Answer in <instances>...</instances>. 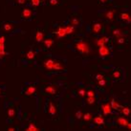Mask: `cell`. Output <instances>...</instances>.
Segmentation results:
<instances>
[{
	"label": "cell",
	"mask_w": 131,
	"mask_h": 131,
	"mask_svg": "<svg viewBox=\"0 0 131 131\" xmlns=\"http://www.w3.org/2000/svg\"><path fill=\"white\" fill-rule=\"evenodd\" d=\"M102 23H95L93 26H92V32L94 34H100L102 32Z\"/></svg>",
	"instance_id": "obj_10"
},
{
	"label": "cell",
	"mask_w": 131,
	"mask_h": 131,
	"mask_svg": "<svg viewBox=\"0 0 131 131\" xmlns=\"http://www.w3.org/2000/svg\"><path fill=\"white\" fill-rule=\"evenodd\" d=\"M99 54L102 58H105V57H108L110 55V50L105 45H103V46L99 47Z\"/></svg>",
	"instance_id": "obj_3"
},
{
	"label": "cell",
	"mask_w": 131,
	"mask_h": 131,
	"mask_svg": "<svg viewBox=\"0 0 131 131\" xmlns=\"http://www.w3.org/2000/svg\"><path fill=\"white\" fill-rule=\"evenodd\" d=\"M114 15H115V11L114 10H110V11L105 13V17L107 18L108 20H110V21H112L114 19Z\"/></svg>",
	"instance_id": "obj_16"
},
{
	"label": "cell",
	"mask_w": 131,
	"mask_h": 131,
	"mask_svg": "<svg viewBox=\"0 0 131 131\" xmlns=\"http://www.w3.org/2000/svg\"><path fill=\"white\" fill-rule=\"evenodd\" d=\"M55 33V35H57V36L58 37V38H62V37H64L66 35V32H65V27H61L59 26L58 28V30L56 31V32H54Z\"/></svg>",
	"instance_id": "obj_5"
},
{
	"label": "cell",
	"mask_w": 131,
	"mask_h": 131,
	"mask_svg": "<svg viewBox=\"0 0 131 131\" xmlns=\"http://www.w3.org/2000/svg\"><path fill=\"white\" fill-rule=\"evenodd\" d=\"M35 54L33 50H29L26 54V58H28V59H30V60L34 59V58H35Z\"/></svg>",
	"instance_id": "obj_19"
},
{
	"label": "cell",
	"mask_w": 131,
	"mask_h": 131,
	"mask_svg": "<svg viewBox=\"0 0 131 131\" xmlns=\"http://www.w3.org/2000/svg\"><path fill=\"white\" fill-rule=\"evenodd\" d=\"M81 117H82V112H81L80 110L77 111V112H76V118L79 120V119H81Z\"/></svg>",
	"instance_id": "obj_35"
},
{
	"label": "cell",
	"mask_w": 131,
	"mask_h": 131,
	"mask_svg": "<svg viewBox=\"0 0 131 131\" xmlns=\"http://www.w3.org/2000/svg\"><path fill=\"white\" fill-rule=\"evenodd\" d=\"M15 115V110L14 108H10L9 110L7 111V116H8L9 118H14Z\"/></svg>",
	"instance_id": "obj_26"
},
{
	"label": "cell",
	"mask_w": 131,
	"mask_h": 131,
	"mask_svg": "<svg viewBox=\"0 0 131 131\" xmlns=\"http://www.w3.org/2000/svg\"><path fill=\"white\" fill-rule=\"evenodd\" d=\"M4 44H5V36L4 35H1L0 36V58H3L6 55Z\"/></svg>",
	"instance_id": "obj_4"
},
{
	"label": "cell",
	"mask_w": 131,
	"mask_h": 131,
	"mask_svg": "<svg viewBox=\"0 0 131 131\" xmlns=\"http://www.w3.org/2000/svg\"><path fill=\"white\" fill-rule=\"evenodd\" d=\"M124 36H122V37H120V38H118V43L119 44H123L124 43Z\"/></svg>",
	"instance_id": "obj_37"
},
{
	"label": "cell",
	"mask_w": 131,
	"mask_h": 131,
	"mask_svg": "<svg viewBox=\"0 0 131 131\" xmlns=\"http://www.w3.org/2000/svg\"><path fill=\"white\" fill-rule=\"evenodd\" d=\"M13 28H14V26H13L11 23H6V24H4V26H3V30H4L5 32H11V31L13 30Z\"/></svg>",
	"instance_id": "obj_22"
},
{
	"label": "cell",
	"mask_w": 131,
	"mask_h": 131,
	"mask_svg": "<svg viewBox=\"0 0 131 131\" xmlns=\"http://www.w3.org/2000/svg\"><path fill=\"white\" fill-rule=\"evenodd\" d=\"M121 111H122V115H124V116H129L130 115V109L128 107H123V108H122Z\"/></svg>",
	"instance_id": "obj_27"
},
{
	"label": "cell",
	"mask_w": 131,
	"mask_h": 131,
	"mask_svg": "<svg viewBox=\"0 0 131 131\" xmlns=\"http://www.w3.org/2000/svg\"><path fill=\"white\" fill-rule=\"evenodd\" d=\"M71 25L72 26H79V20L78 18L74 17L72 19V21H71Z\"/></svg>",
	"instance_id": "obj_30"
},
{
	"label": "cell",
	"mask_w": 131,
	"mask_h": 131,
	"mask_svg": "<svg viewBox=\"0 0 131 131\" xmlns=\"http://www.w3.org/2000/svg\"><path fill=\"white\" fill-rule=\"evenodd\" d=\"M35 41H36V42H41L44 38L43 33H42L41 31H37V32H36V34H35Z\"/></svg>",
	"instance_id": "obj_14"
},
{
	"label": "cell",
	"mask_w": 131,
	"mask_h": 131,
	"mask_svg": "<svg viewBox=\"0 0 131 131\" xmlns=\"http://www.w3.org/2000/svg\"><path fill=\"white\" fill-rule=\"evenodd\" d=\"M43 67L48 71H62L64 70V66L60 61L55 60L52 58H48L43 62Z\"/></svg>",
	"instance_id": "obj_1"
},
{
	"label": "cell",
	"mask_w": 131,
	"mask_h": 131,
	"mask_svg": "<svg viewBox=\"0 0 131 131\" xmlns=\"http://www.w3.org/2000/svg\"><path fill=\"white\" fill-rule=\"evenodd\" d=\"M98 84H99L100 86H104L105 84H106V80H105L104 79H100V80H98Z\"/></svg>",
	"instance_id": "obj_32"
},
{
	"label": "cell",
	"mask_w": 131,
	"mask_h": 131,
	"mask_svg": "<svg viewBox=\"0 0 131 131\" xmlns=\"http://www.w3.org/2000/svg\"><path fill=\"white\" fill-rule=\"evenodd\" d=\"M126 127H127L128 129H131V124H130V123H129V122H128V123L126 124Z\"/></svg>",
	"instance_id": "obj_41"
},
{
	"label": "cell",
	"mask_w": 131,
	"mask_h": 131,
	"mask_svg": "<svg viewBox=\"0 0 131 131\" xmlns=\"http://www.w3.org/2000/svg\"><path fill=\"white\" fill-rule=\"evenodd\" d=\"M94 122L98 125H102L104 123V120H103L102 116H98L94 119Z\"/></svg>",
	"instance_id": "obj_18"
},
{
	"label": "cell",
	"mask_w": 131,
	"mask_h": 131,
	"mask_svg": "<svg viewBox=\"0 0 131 131\" xmlns=\"http://www.w3.org/2000/svg\"><path fill=\"white\" fill-rule=\"evenodd\" d=\"M75 46H76V49L82 55H87L88 53L90 52V47L87 42H85V41H82V40L78 41V42H76Z\"/></svg>",
	"instance_id": "obj_2"
},
{
	"label": "cell",
	"mask_w": 131,
	"mask_h": 131,
	"mask_svg": "<svg viewBox=\"0 0 131 131\" xmlns=\"http://www.w3.org/2000/svg\"><path fill=\"white\" fill-rule=\"evenodd\" d=\"M104 79V77L102 76V75H101V74H98V75H96V79L97 80H100V79Z\"/></svg>",
	"instance_id": "obj_38"
},
{
	"label": "cell",
	"mask_w": 131,
	"mask_h": 131,
	"mask_svg": "<svg viewBox=\"0 0 131 131\" xmlns=\"http://www.w3.org/2000/svg\"><path fill=\"white\" fill-rule=\"evenodd\" d=\"M32 15H33V12L29 8H25L22 11V13H21V16L24 19H29V18L32 17Z\"/></svg>",
	"instance_id": "obj_6"
},
{
	"label": "cell",
	"mask_w": 131,
	"mask_h": 131,
	"mask_svg": "<svg viewBox=\"0 0 131 131\" xmlns=\"http://www.w3.org/2000/svg\"><path fill=\"white\" fill-rule=\"evenodd\" d=\"M38 130H39V128H37L34 123H30L29 126L25 129V131H38Z\"/></svg>",
	"instance_id": "obj_20"
},
{
	"label": "cell",
	"mask_w": 131,
	"mask_h": 131,
	"mask_svg": "<svg viewBox=\"0 0 131 131\" xmlns=\"http://www.w3.org/2000/svg\"><path fill=\"white\" fill-rule=\"evenodd\" d=\"M16 2H17V4H19V5H23V4L26 3V0H16Z\"/></svg>",
	"instance_id": "obj_39"
},
{
	"label": "cell",
	"mask_w": 131,
	"mask_h": 131,
	"mask_svg": "<svg viewBox=\"0 0 131 131\" xmlns=\"http://www.w3.org/2000/svg\"><path fill=\"white\" fill-rule=\"evenodd\" d=\"M49 3L52 6H56V5L58 4V0H49Z\"/></svg>",
	"instance_id": "obj_36"
},
{
	"label": "cell",
	"mask_w": 131,
	"mask_h": 131,
	"mask_svg": "<svg viewBox=\"0 0 131 131\" xmlns=\"http://www.w3.org/2000/svg\"><path fill=\"white\" fill-rule=\"evenodd\" d=\"M65 32H66V35H71L74 32V26H72V25L66 26L65 27Z\"/></svg>",
	"instance_id": "obj_25"
},
{
	"label": "cell",
	"mask_w": 131,
	"mask_h": 131,
	"mask_svg": "<svg viewBox=\"0 0 131 131\" xmlns=\"http://www.w3.org/2000/svg\"><path fill=\"white\" fill-rule=\"evenodd\" d=\"M35 87L34 85H30V86H28L25 89V95H27V96H31V95L35 94Z\"/></svg>",
	"instance_id": "obj_11"
},
{
	"label": "cell",
	"mask_w": 131,
	"mask_h": 131,
	"mask_svg": "<svg viewBox=\"0 0 131 131\" xmlns=\"http://www.w3.org/2000/svg\"><path fill=\"white\" fill-rule=\"evenodd\" d=\"M78 94L80 97H84L86 96V91H85V89H79V91H78Z\"/></svg>",
	"instance_id": "obj_31"
},
{
	"label": "cell",
	"mask_w": 131,
	"mask_h": 131,
	"mask_svg": "<svg viewBox=\"0 0 131 131\" xmlns=\"http://www.w3.org/2000/svg\"><path fill=\"white\" fill-rule=\"evenodd\" d=\"M110 105H111V108H112V109H115V110H119V109L122 107L114 99H111V101H110Z\"/></svg>",
	"instance_id": "obj_17"
},
{
	"label": "cell",
	"mask_w": 131,
	"mask_h": 131,
	"mask_svg": "<svg viewBox=\"0 0 131 131\" xmlns=\"http://www.w3.org/2000/svg\"><path fill=\"white\" fill-rule=\"evenodd\" d=\"M87 97H95V92L93 90H89L88 92H86Z\"/></svg>",
	"instance_id": "obj_34"
},
{
	"label": "cell",
	"mask_w": 131,
	"mask_h": 131,
	"mask_svg": "<svg viewBox=\"0 0 131 131\" xmlns=\"http://www.w3.org/2000/svg\"><path fill=\"white\" fill-rule=\"evenodd\" d=\"M100 1H101V2H102V3H105V2H106V1H107V0H100Z\"/></svg>",
	"instance_id": "obj_42"
},
{
	"label": "cell",
	"mask_w": 131,
	"mask_h": 131,
	"mask_svg": "<svg viewBox=\"0 0 131 131\" xmlns=\"http://www.w3.org/2000/svg\"><path fill=\"white\" fill-rule=\"evenodd\" d=\"M44 91H45V93L48 94V95H55V94L57 93V88L55 87L54 85H49V86L45 87Z\"/></svg>",
	"instance_id": "obj_9"
},
{
	"label": "cell",
	"mask_w": 131,
	"mask_h": 131,
	"mask_svg": "<svg viewBox=\"0 0 131 131\" xmlns=\"http://www.w3.org/2000/svg\"><path fill=\"white\" fill-rule=\"evenodd\" d=\"M120 17H121L122 20L125 21L126 23H130L131 18H130V15L128 13H122V14H121V16Z\"/></svg>",
	"instance_id": "obj_12"
},
{
	"label": "cell",
	"mask_w": 131,
	"mask_h": 131,
	"mask_svg": "<svg viewBox=\"0 0 131 131\" xmlns=\"http://www.w3.org/2000/svg\"><path fill=\"white\" fill-rule=\"evenodd\" d=\"M40 1L41 0H31V3H32V5L33 6H38L39 4H40Z\"/></svg>",
	"instance_id": "obj_33"
},
{
	"label": "cell",
	"mask_w": 131,
	"mask_h": 131,
	"mask_svg": "<svg viewBox=\"0 0 131 131\" xmlns=\"http://www.w3.org/2000/svg\"><path fill=\"white\" fill-rule=\"evenodd\" d=\"M85 122H90L92 120V115L90 113H85V114H82V117H81Z\"/></svg>",
	"instance_id": "obj_23"
},
{
	"label": "cell",
	"mask_w": 131,
	"mask_h": 131,
	"mask_svg": "<svg viewBox=\"0 0 131 131\" xmlns=\"http://www.w3.org/2000/svg\"><path fill=\"white\" fill-rule=\"evenodd\" d=\"M113 35L115 37H117V38H120V37H122V32H121V30L115 29L113 31Z\"/></svg>",
	"instance_id": "obj_24"
},
{
	"label": "cell",
	"mask_w": 131,
	"mask_h": 131,
	"mask_svg": "<svg viewBox=\"0 0 131 131\" xmlns=\"http://www.w3.org/2000/svg\"><path fill=\"white\" fill-rule=\"evenodd\" d=\"M117 122H118V124L121 125V126H126V124L128 123V121H127L125 118L119 117V118L117 119Z\"/></svg>",
	"instance_id": "obj_15"
},
{
	"label": "cell",
	"mask_w": 131,
	"mask_h": 131,
	"mask_svg": "<svg viewBox=\"0 0 131 131\" xmlns=\"http://www.w3.org/2000/svg\"><path fill=\"white\" fill-rule=\"evenodd\" d=\"M15 127H9V128H8V131H15Z\"/></svg>",
	"instance_id": "obj_40"
},
{
	"label": "cell",
	"mask_w": 131,
	"mask_h": 131,
	"mask_svg": "<svg viewBox=\"0 0 131 131\" xmlns=\"http://www.w3.org/2000/svg\"><path fill=\"white\" fill-rule=\"evenodd\" d=\"M121 76H122V73H121V71H120V70L114 71L113 74H112V77H113V79H119Z\"/></svg>",
	"instance_id": "obj_28"
},
{
	"label": "cell",
	"mask_w": 131,
	"mask_h": 131,
	"mask_svg": "<svg viewBox=\"0 0 131 131\" xmlns=\"http://www.w3.org/2000/svg\"><path fill=\"white\" fill-rule=\"evenodd\" d=\"M48 112L50 115H52V116H55L56 114H57V107L55 106V104L53 103V102H50L49 103V109H48Z\"/></svg>",
	"instance_id": "obj_13"
},
{
	"label": "cell",
	"mask_w": 131,
	"mask_h": 131,
	"mask_svg": "<svg viewBox=\"0 0 131 131\" xmlns=\"http://www.w3.org/2000/svg\"><path fill=\"white\" fill-rule=\"evenodd\" d=\"M108 41H109V38H108L107 36H102V37L98 38V39L96 40V44L99 46V47H101V46L105 45Z\"/></svg>",
	"instance_id": "obj_8"
},
{
	"label": "cell",
	"mask_w": 131,
	"mask_h": 131,
	"mask_svg": "<svg viewBox=\"0 0 131 131\" xmlns=\"http://www.w3.org/2000/svg\"><path fill=\"white\" fill-rule=\"evenodd\" d=\"M102 113L104 115H110L112 112V108H111V105L110 103H104V104L102 105Z\"/></svg>",
	"instance_id": "obj_7"
},
{
	"label": "cell",
	"mask_w": 131,
	"mask_h": 131,
	"mask_svg": "<svg viewBox=\"0 0 131 131\" xmlns=\"http://www.w3.org/2000/svg\"><path fill=\"white\" fill-rule=\"evenodd\" d=\"M43 42H44V45H45L47 48H50L53 44H54V40H53L52 38H47V39L44 40Z\"/></svg>",
	"instance_id": "obj_21"
},
{
	"label": "cell",
	"mask_w": 131,
	"mask_h": 131,
	"mask_svg": "<svg viewBox=\"0 0 131 131\" xmlns=\"http://www.w3.org/2000/svg\"><path fill=\"white\" fill-rule=\"evenodd\" d=\"M95 102H96V99H95V97H88L87 100H86V102H87L88 104H94L95 103Z\"/></svg>",
	"instance_id": "obj_29"
}]
</instances>
